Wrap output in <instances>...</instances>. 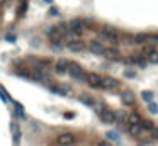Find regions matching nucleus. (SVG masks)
<instances>
[{
	"mask_svg": "<svg viewBox=\"0 0 158 146\" xmlns=\"http://www.w3.org/2000/svg\"><path fill=\"white\" fill-rule=\"evenodd\" d=\"M151 138H153V139H158V128H153V129H151Z\"/></svg>",
	"mask_w": 158,
	"mask_h": 146,
	"instance_id": "nucleus-36",
	"label": "nucleus"
},
{
	"mask_svg": "<svg viewBox=\"0 0 158 146\" xmlns=\"http://www.w3.org/2000/svg\"><path fill=\"white\" fill-rule=\"evenodd\" d=\"M58 14H60V12L56 10L55 7H51V9H49V15H55V17H56V15H58Z\"/></svg>",
	"mask_w": 158,
	"mask_h": 146,
	"instance_id": "nucleus-38",
	"label": "nucleus"
},
{
	"mask_svg": "<svg viewBox=\"0 0 158 146\" xmlns=\"http://www.w3.org/2000/svg\"><path fill=\"white\" fill-rule=\"evenodd\" d=\"M146 43H148V44H155V43H158V36H150V34H148Z\"/></svg>",
	"mask_w": 158,
	"mask_h": 146,
	"instance_id": "nucleus-33",
	"label": "nucleus"
},
{
	"mask_svg": "<svg viewBox=\"0 0 158 146\" xmlns=\"http://www.w3.org/2000/svg\"><path fill=\"white\" fill-rule=\"evenodd\" d=\"M56 27H58V29H60V33H61L63 36H65V34L68 33V31H70V29H68V24H66V22H61V24H58V26H56Z\"/></svg>",
	"mask_w": 158,
	"mask_h": 146,
	"instance_id": "nucleus-28",
	"label": "nucleus"
},
{
	"mask_svg": "<svg viewBox=\"0 0 158 146\" xmlns=\"http://www.w3.org/2000/svg\"><path fill=\"white\" fill-rule=\"evenodd\" d=\"M78 100H80L82 104H85V106H95V102H94V99L90 97L88 94H80V97H78Z\"/></svg>",
	"mask_w": 158,
	"mask_h": 146,
	"instance_id": "nucleus-18",
	"label": "nucleus"
},
{
	"mask_svg": "<svg viewBox=\"0 0 158 146\" xmlns=\"http://www.w3.org/2000/svg\"><path fill=\"white\" fill-rule=\"evenodd\" d=\"M0 99L4 100V102H5V100H9V102H12V99H10V95L7 94V90H5L4 87H0Z\"/></svg>",
	"mask_w": 158,
	"mask_h": 146,
	"instance_id": "nucleus-27",
	"label": "nucleus"
},
{
	"mask_svg": "<svg viewBox=\"0 0 158 146\" xmlns=\"http://www.w3.org/2000/svg\"><path fill=\"white\" fill-rule=\"evenodd\" d=\"M56 141H58L60 146H70V144H73V143H75V136L70 134V133H63V134L58 136Z\"/></svg>",
	"mask_w": 158,
	"mask_h": 146,
	"instance_id": "nucleus-8",
	"label": "nucleus"
},
{
	"mask_svg": "<svg viewBox=\"0 0 158 146\" xmlns=\"http://www.w3.org/2000/svg\"><path fill=\"white\" fill-rule=\"evenodd\" d=\"M15 75H19L22 78H31V70L26 68V66H19V68H15Z\"/></svg>",
	"mask_w": 158,
	"mask_h": 146,
	"instance_id": "nucleus-16",
	"label": "nucleus"
},
{
	"mask_svg": "<svg viewBox=\"0 0 158 146\" xmlns=\"http://www.w3.org/2000/svg\"><path fill=\"white\" fill-rule=\"evenodd\" d=\"M68 75H70L73 80L77 82H85V78H87V73L82 70V66L78 65V63H70V66H68Z\"/></svg>",
	"mask_w": 158,
	"mask_h": 146,
	"instance_id": "nucleus-1",
	"label": "nucleus"
},
{
	"mask_svg": "<svg viewBox=\"0 0 158 146\" xmlns=\"http://www.w3.org/2000/svg\"><path fill=\"white\" fill-rule=\"evenodd\" d=\"M66 48L73 53H80L85 49V43L82 39H73V41H70V43H66Z\"/></svg>",
	"mask_w": 158,
	"mask_h": 146,
	"instance_id": "nucleus-7",
	"label": "nucleus"
},
{
	"mask_svg": "<svg viewBox=\"0 0 158 146\" xmlns=\"http://www.w3.org/2000/svg\"><path fill=\"white\" fill-rule=\"evenodd\" d=\"M148 110H150L151 114H158V106L155 102H150L148 104Z\"/></svg>",
	"mask_w": 158,
	"mask_h": 146,
	"instance_id": "nucleus-32",
	"label": "nucleus"
},
{
	"mask_svg": "<svg viewBox=\"0 0 158 146\" xmlns=\"http://www.w3.org/2000/svg\"><path fill=\"white\" fill-rule=\"evenodd\" d=\"M133 63H134V65H138V66H141V68H145V66L148 65L146 60L140 58V56H133Z\"/></svg>",
	"mask_w": 158,
	"mask_h": 146,
	"instance_id": "nucleus-24",
	"label": "nucleus"
},
{
	"mask_svg": "<svg viewBox=\"0 0 158 146\" xmlns=\"http://www.w3.org/2000/svg\"><path fill=\"white\" fill-rule=\"evenodd\" d=\"M138 146H148V144H146V143H140Z\"/></svg>",
	"mask_w": 158,
	"mask_h": 146,
	"instance_id": "nucleus-40",
	"label": "nucleus"
},
{
	"mask_svg": "<svg viewBox=\"0 0 158 146\" xmlns=\"http://www.w3.org/2000/svg\"><path fill=\"white\" fill-rule=\"evenodd\" d=\"M51 46H53V49H55V51H61L63 44H61V41H51Z\"/></svg>",
	"mask_w": 158,
	"mask_h": 146,
	"instance_id": "nucleus-31",
	"label": "nucleus"
},
{
	"mask_svg": "<svg viewBox=\"0 0 158 146\" xmlns=\"http://www.w3.org/2000/svg\"><path fill=\"white\" fill-rule=\"evenodd\" d=\"M106 138H107V141H119V136H118V133L116 131H109V133H106Z\"/></svg>",
	"mask_w": 158,
	"mask_h": 146,
	"instance_id": "nucleus-25",
	"label": "nucleus"
},
{
	"mask_svg": "<svg viewBox=\"0 0 158 146\" xmlns=\"http://www.w3.org/2000/svg\"><path fill=\"white\" fill-rule=\"evenodd\" d=\"M104 49H106V46L100 41H90L88 43V51L94 53V55H104Z\"/></svg>",
	"mask_w": 158,
	"mask_h": 146,
	"instance_id": "nucleus-9",
	"label": "nucleus"
},
{
	"mask_svg": "<svg viewBox=\"0 0 158 146\" xmlns=\"http://www.w3.org/2000/svg\"><path fill=\"white\" fill-rule=\"evenodd\" d=\"M5 39H7L9 43H15V36H14V34H7V36H5Z\"/></svg>",
	"mask_w": 158,
	"mask_h": 146,
	"instance_id": "nucleus-37",
	"label": "nucleus"
},
{
	"mask_svg": "<svg viewBox=\"0 0 158 146\" xmlns=\"http://www.w3.org/2000/svg\"><path fill=\"white\" fill-rule=\"evenodd\" d=\"M124 77H126V78H136V73L131 71V70H126V71H124Z\"/></svg>",
	"mask_w": 158,
	"mask_h": 146,
	"instance_id": "nucleus-34",
	"label": "nucleus"
},
{
	"mask_svg": "<svg viewBox=\"0 0 158 146\" xmlns=\"http://www.w3.org/2000/svg\"><path fill=\"white\" fill-rule=\"evenodd\" d=\"M31 78H36L37 82H46V80H51V78L48 77V73L43 71L41 68H34L33 71H31Z\"/></svg>",
	"mask_w": 158,
	"mask_h": 146,
	"instance_id": "nucleus-11",
	"label": "nucleus"
},
{
	"mask_svg": "<svg viewBox=\"0 0 158 146\" xmlns=\"http://www.w3.org/2000/svg\"><path fill=\"white\" fill-rule=\"evenodd\" d=\"M10 133H12V138H14V143H17L21 139V129H19V126L15 122L10 124Z\"/></svg>",
	"mask_w": 158,
	"mask_h": 146,
	"instance_id": "nucleus-17",
	"label": "nucleus"
},
{
	"mask_svg": "<svg viewBox=\"0 0 158 146\" xmlns=\"http://www.w3.org/2000/svg\"><path fill=\"white\" fill-rule=\"evenodd\" d=\"M97 146H112V143H109L107 139H100V141L97 143Z\"/></svg>",
	"mask_w": 158,
	"mask_h": 146,
	"instance_id": "nucleus-35",
	"label": "nucleus"
},
{
	"mask_svg": "<svg viewBox=\"0 0 158 146\" xmlns=\"http://www.w3.org/2000/svg\"><path fill=\"white\" fill-rule=\"evenodd\" d=\"M129 134H133L134 138H140L143 134V128L140 124H129Z\"/></svg>",
	"mask_w": 158,
	"mask_h": 146,
	"instance_id": "nucleus-15",
	"label": "nucleus"
},
{
	"mask_svg": "<svg viewBox=\"0 0 158 146\" xmlns=\"http://www.w3.org/2000/svg\"><path fill=\"white\" fill-rule=\"evenodd\" d=\"M26 10H27V0H22V4H21V9H19V15H24L26 14Z\"/></svg>",
	"mask_w": 158,
	"mask_h": 146,
	"instance_id": "nucleus-29",
	"label": "nucleus"
},
{
	"mask_svg": "<svg viewBox=\"0 0 158 146\" xmlns=\"http://www.w3.org/2000/svg\"><path fill=\"white\" fill-rule=\"evenodd\" d=\"M141 97H143V100L145 102H153V92H148V90H145L143 94H141Z\"/></svg>",
	"mask_w": 158,
	"mask_h": 146,
	"instance_id": "nucleus-26",
	"label": "nucleus"
},
{
	"mask_svg": "<svg viewBox=\"0 0 158 146\" xmlns=\"http://www.w3.org/2000/svg\"><path fill=\"white\" fill-rule=\"evenodd\" d=\"M121 100L126 104V106H134V102H136V99H134V94L129 90H124L121 92Z\"/></svg>",
	"mask_w": 158,
	"mask_h": 146,
	"instance_id": "nucleus-13",
	"label": "nucleus"
},
{
	"mask_svg": "<svg viewBox=\"0 0 158 146\" xmlns=\"http://www.w3.org/2000/svg\"><path fill=\"white\" fill-rule=\"evenodd\" d=\"M140 126H141V128H143V131H151V129L155 128L153 121H150V119H141Z\"/></svg>",
	"mask_w": 158,
	"mask_h": 146,
	"instance_id": "nucleus-19",
	"label": "nucleus"
},
{
	"mask_svg": "<svg viewBox=\"0 0 158 146\" xmlns=\"http://www.w3.org/2000/svg\"><path fill=\"white\" fill-rule=\"evenodd\" d=\"M146 39H148V34L146 33H140V34H136V36L133 37V43L143 44V43H146Z\"/></svg>",
	"mask_w": 158,
	"mask_h": 146,
	"instance_id": "nucleus-20",
	"label": "nucleus"
},
{
	"mask_svg": "<svg viewBox=\"0 0 158 146\" xmlns=\"http://www.w3.org/2000/svg\"><path fill=\"white\" fill-rule=\"evenodd\" d=\"M15 104V114H17V117H21V119H26V112H24V107L21 106V104L14 102Z\"/></svg>",
	"mask_w": 158,
	"mask_h": 146,
	"instance_id": "nucleus-22",
	"label": "nucleus"
},
{
	"mask_svg": "<svg viewBox=\"0 0 158 146\" xmlns=\"http://www.w3.org/2000/svg\"><path fill=\"white\" fill-rule=\"evenodd\" d=\"M151 51H155V46H153V44H146V46L143 48V55H145V56H148Z\"/></svg>",
	"mask_w": 158,
	"mask_h": 146,
	"instance_id": "nucleus-30",
	"label": "nucleus"
},
{
	"mask_svg": "<svg viewBox=\"0 0 158 146\" xmlns=\"http://www.w3.org/2000/svg\"><path fill=\"white\" fill-rule=\"evenodd\" d=\"M146 61H148V63H158V49L151 51L150 55L146 56Z\"/></svg>",
	"mask_w": 158,
	"mask_h": 146,
	"instance_id": "nucleus-23",
	"label": "nucleus"
},
{
	"mask_svg": "<svg viewBox=\"0 0 158 146\" xmlns=\"http://www.w3.org/2000/svg\"><path fill=\"white\" fill-rule=\"evenodd\" d=\"M99 116H100V119H102L104 122H107V124H112V122H116V112H112L110 109H102Z\"/></svg>",
	"mask_w": 158,
	"mask_h": 146,
	"instance_id": "nucleus-10",
	"label": "nucleus"
},
{
	"mask_svg": "<svg viewBox=\"0 0 158 146\" xmlns=\"http://www.w3.org/2000/svg\"><path fill=\"white\" fill-rule=\"evenodd\" d=\"M104 56L107 60H121V53L118 51V48H106L104 49Z\"/></svg>",
	"mask_w": 158,
	"mask_h": 146,
	"instance_id": "nucleus-14",
	"label": "nucleus"
},
{
	"mask_svg": "<svg viewBox=\"0 0 158 146\" xmlns=\"http://www.w3.org/2000/svg\"><path fill=\"white\" fill-rule=\"evenodd\" d=\"M128 121H129V124H140L141 117H140V114H138V112H133V114H129V116H128Z\"/></svg>",
	"mask_w": 158,
	"mask_h": 146,
	"instance_id": "nucleus-21",
	"label": "nucleus"
},
{
	"mask_svg": "<svg viewBox=\"0 0 158 146\" xmlns=\"http://www.w3.org/2000/svg\"><path fill=\"white\" fill-rule=\"evenodd\" d=\"M85 82H87L88 85L92 88H100V83H102V77H100L99 73H87V78H85Z\"/></svg>",
	"mask_w": 158,
	"mask_h": 146,
	"instance_id": "nucleus-4",
	"label": "nucleus"
},
{
	"mask_svg": "<svg viewBox=\"0 0 158 146\" xmlns=\"http://www.w3.org/2000/svg\"><path fill=\"white\" fill-rule=\"evenodd\" d=\"M100 87L106 88V90H114V88H119V80H116L112 77H106V78H102Z\"/></svg>",
	"mask_w": 158,
	"mask_h": 146,
	"instance_id": "nucleus-6",
	"label": "nucleus"
},
{
	"mask_svg": "<svg viewBox=\"0 0 158 146\" xmlns=\"http://www.w3.org/2000/svg\"><path fill=\"white\" fill-rule=\"evenodd\" d=\"M97 37L100 39V43L106 41V43H109L112 48H116L119 44V36L118 34H110V33H106V31H99V33H97Z\"/></svg>",
	"mask_w": 158,
	"mask_h": 146,
	"instance_id": "nucleus-3",
	"label": "nucleus"
},
{
	"mask_svg": "<svg viewBox=\"0 0 158 146\" xmlns=\"http://www.w3.org/2000/svg\"><path fill=\"white\" fill-rule=\"evenodd\" d=\"M44 33H46V36L49 37V41H61L63 39V34L60 33V29L56 26H48L46 29H44Z\"/></svg>",
	"mask_w": 158,
	"mask_h": 146,
	"instance_id": "nucleus-5",
	"label": "nucleus"
},
{
	"mask_svg": "<svg viewBox=\"0 0 158 146\" xmlns=\"http://www.w3.org/2000/svg\"><path fill=\"white\" fill-rule=\"evenodd\" d=\"M43 2H46V4H51L53 0H43Z\"/></svg>",
	"mask_w": 158,
	"mask_h": 146,
	"instance_id": "nucleus-39",
	"label": "nucleus"
},
{
	"mask_svg": "<svg viewBox=\"0 0 158 146\" xmlns=\"http://www.w3.org/2000/svg\"><path fill=\"white\" fill-rule=\"evenodd\" d=\"M68 66H70V61H68L66 58H60L58 61L55 63V70L58 73H66L68 71Z\"/></svg>",
	"mask_w": 158,
	"mask_h": 146,
	"instance_id": "nucleus-12",
	"label": "nucleus"
},
{
	"mask_svg": "<svg viewBox=\"0 0 158 146\" xmlns=\"http://www.w3.org/2000/svg\"><path fill=\"white\" fill-rule=\"evenodd\" d=\"M68 29H70V33L78 39V37L83 34V31H85L83 21H82V19H71V21L68 22Z\"/></svg>",
	"mask_w": 158,
	"mask_h": 146,
	"instance_id": "nucleus-2",
	"label": "nucleus"
}]
</instances>
